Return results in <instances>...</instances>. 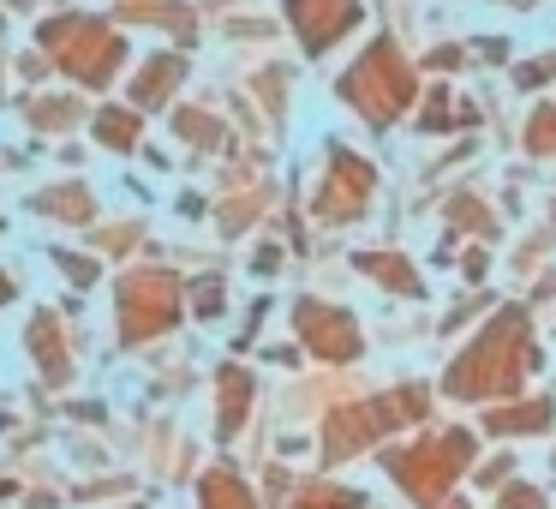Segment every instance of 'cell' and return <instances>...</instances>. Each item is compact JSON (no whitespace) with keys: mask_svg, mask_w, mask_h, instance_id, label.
<instances>
[{"mask_svg":"<svg viewBox=\"0 0 556 509\" xmlns=\"http://www.w3.org/2000/svg\"><path fill=\"white\" fill-rule=\"evenodd\" d=\"M245 372H222V401H216V413H222V432H233L240 425V413H245Z\"/></svg>","mask_w":556,"mask_h":509,"instance_id":"8fae6325","label":"cell"},{"mask_svg":"<svg viewBox=\"0 0 556 509\" xmlns=\"http://www.w3.org/2000/svg\"><path fill=\"white\" fill-rule=\"evenodd\" d=\"M30 342H37V353H42V365H49V377H66V360H61V348H54V318H37Z\"/></svg>","mask_w":556,"mask_h":509,"instance_id":"4fadbf2b","label":"cell"},{"mask_svg":"<svg viewBox=\"0 0 556 509\" xmlns=\"http://www.w3.org/2000/svg\"><path fill=\"white\" fill-rule=\"evenodd\" d=\"M532 360L527 348V318L520 312H503L491 330L479 336V348L467 353V360H455V372H448V389L455 396H491V389H515V372Z\"/></svg>","mask_w":556,"mask_h":509,"instance_id":"6da1fadb","label":"cell"},{"mask_svg":"<svg viewBox=\"0 0 556 509\" xmlns=\"http://www.w3.org/2000/svg\"><path fill=\"white\" fill-rule=\"evenodd\" d=\"M121 18H156V25H180L186 30V13L174 0H121Z\"/></svg>","mask_w":556,"mask_h":509,"instance_id":"7c38bea8","label":"cell"},{"mask_svg":"<svg viewBox=\"0 0 556 509\" xmlns=\"http://www.w3.org/2000/svg\"><path fill=\"white\" fill-rule=\"evenodd\" d=\"M288 18L305 37V49L324 54L336 37H348L359 25V0H288Z\"/></svg>","mask_w":556,"mask_h":509,"instance_id":"5b68a950","label":"cell"},{"mask_svg":"<svg viewBox=\"0 0 556 509\" xmlns=\"http://www.w3.org/2000/svg\"><path fill=\"white\" fill-rule=\"evenodd\" d=\"M42 42L54 49V61L73 66L85 85H109V73L121 66V37H114L102 18H85V13H66L42 30Z\"/></svg>","mask_w":556,"mask_h":509,"instance_id":"3957f363","label":"cell"},{"mask_svg":"<svg viewBox=\"0 0 556 509\" xmlns=\"http://www.w3.org/2000/svg\"><path fill=\"white\" fill-rule=\"evenodd\" d=\"M174 306H180V294H174L168 276H132V282H121V330H126V342H150L174 318Z\"/></svg>","mask_w":556,"mask_h":509,"instance_id":"277c9868","label":"cell"},{"mask_svg":"<svg viewBox=\"0 0 556 509\" xmlns=\"http://www.w3.org/2000/svg\"><path fill=\"white\" fill-rule=\"evenodd\" d=\"M7 294H13V288H7V270H0V300H7Z\"/></svg>","mask_w":556,"mask_h":509,"instance_id":"ffe728a7","label":"cell"},{"mask_svg":"<svg viewBox=\"0 0 556 509\" xmlns=\"http://www.w3.org/2000/svg\"><path fill=\"white\" fill-rule=\"evenodd\" d=\"M61 270H66L73 282H90V276H97V264H90V258H73V252H61Z\"/></svg>","mask_w":556,"mask_h":509,"instance_id":"ac0fdd59","label":"cell"},{"mask_svg":"<svg viewBox=\"0 0 556 509\" xmlns=\"http://www.w3.org/2000/svg\"><path fill=\"white\" fill-rule=\"evenodd\" d=\"M365 198H371V169H359L353 157L336 150V174H329L324 216H353V210H365Z\"/></svg>","mask_w":556,"mask_h":509,"instance_id":"52a82bcc","label":"cell"},{"mask_svg":"<svg viewBox=\"0 0 556 509\" xmlns=\"http://www.w3.org/2000/svg\"><path fill=\"white\" fill-rule=\"evenodd\" d=\"M293 318H300V336L312 342L317 353H329V360H348V353L359 348V330H353L348 312H329V306H312V300H305Z\"/></svg>","mask_w":556,"mask_h":509,"instance_id":"8992f818","label":"cell"},{"mask_svg":"<svg viewBox=\"0 0 556 509\" xmlns=\"http://www.w3.org/2000/svg\"><path fill=\"white\" fill-rule=\"evenodd\" d=\"M341 97L377 126L395 121V114L413 102V73H407V61L395 54V42H371V49L359 54V66L341 78Z\"/></svg>","mask_w":556,"mask_h":509,"instance_id":"7a4b0ae2","label":"cell"},{"mask_svg":"<svg viewBox=\"0 0 556 509\" xmlns=\"http://www.w3.org/2000/svg\"><path fill=\"white\" fill-rule=\"evenodd\" d=\"M30 121H37V126H66V121H73V114H78V102H30Z\"/></svg>","mask_w":556,"mask_h":509,"instance_id":"e0dca14e","label":"cell"},{"mask_svg":"<svg viewBox=\"0 0 556 509\" xmlns=\"http://www.w3.org/2000/svg\"><path fill=\"white\" fill-rule=\"evenodd\" d=\"M503 7H532V0H503Z\"/></svg>","mask_w":556,"mask_h":509,"instance_id":"44dd1931","label":"cell"},{"mask_svg":"<svg viewBox=\"0 0 556 509\" xmlns=\"http://www.w3.org/2000/svg\"><path fill=\"white\" fill-rule=\"evenodd\" d=\"M503 509H544V504H539V492H527V485H515V492L503 497Z\"/></svg>","mask_w":556,"mask_h":509,"instance_id":"d6986e66","label":"cell"},{"mask_svg":"<svg viewBox=\"0 0 556 509\" xmlns=\"http://www.w3.org/2000/svg\"><path fill=\"white\" fill-rule=\"evenodd\" d=\"M97 138H102L109 150H132V145H138V114L102 109V114H97Z\"/></svg>","mask_w":556,"mask_h":509,"instance_id":"30bf717a","label":"cell"},{"mask_svg":"<svg viewBox=\"0 0 556 509\" xmlns=\"http://www.w3.org/2000/svg\"><path fill=\"white\" fill-rule=\"evenodd\" d=\"M204 504H210V509H252V504H245V492L228 480V473H216V480L204 485Z\"/></svg>","mask_w":556,"mask_h":509,"instance_id":"5bb4252c","label":"cell"},{"mask_svg":"<svg viewBox=\"0 0 556 509\" xmlns=\"http://www.w3.org/2000/svg\"><path fill=\"white\" fill-rule=\"evenodd\" d=\"M527 145L539 150V157H551V150H556V109H539V121H532Z\"/></svg>","mask_w":556,"mask_h":509,"instance_id":"2e32d148","label":"cell"},{"mask_svg":"<svg viewBox=\"0 0 556 509\" xmlns=\"http://www.w3.org/2000/svg\"><path fill=\"white\" fill-rule=\"evenodd\" d=\"M359 270H365V276H377V282H389V294H419V276H413L401 258H389V252L359 258Z\"/></svg>","mask_w":556,"mask_h":509,"instance_id":"9c48e42d","label":"cell"},{"mask_svg":"<svg viewBox=\"0 0 556 509\" xmlns=\"http://www.w3.org/2000/svg\"><path fill=\"white\" fill-rule=\"evenodd\" d=\"M544 420H551V408L532 401V408H515V413H491V432H508V425H544Z\"/></svg>","mask_w":556,"mask_h":509,"instance_id":"9a60e30c","label":"cell"},{"mask_svg":"<svg viewBox=\"0 0 556 509\" xmlns=\"http://www.w3.org/2000/svg\"><path fill=\"white\" fill-rule=\"evenodd\" d=\"M180 78H186V61H180V54H156V61L138 73V85H132L138 109H162V102H168V90L180 85Z\"/></svg>","mask_w":556,"mask_h":509,"instance_id":"ba28073f","label":"cell"}]
</instances>
